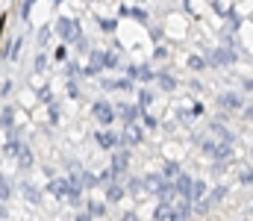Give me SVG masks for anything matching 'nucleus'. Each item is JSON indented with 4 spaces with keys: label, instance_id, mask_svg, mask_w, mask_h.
Returning a JSON list of instances; mask_svg holds the SVG:
<instances>
[{
    "label": "nucleus",
    "instance_id": "nucleus-41",
    "mask_svg": "<svg viewBox=\"0 0 253 221\" xmlns=\"http://www.w3.org/2000/svg\"><path fill=\"white\" fill-rule=\"evenodd\" d=\"M65 71H68V80H74V74L80 71V65H77V62H68V68H65Z\"/></svg>",
    "mask_w": 253,
    "mask_h": 221
},
{
    "label": "nucleus",
    "instance_id": "nucleus-5",
    "mask_svg": "<svg viewBox=\"0 0 253 221\" xmlns=\"http://www.w3.org/2000/svg\"><path fill=\"white\" fill-rule=\"evenodd\" d=\"M144 142V130L138 124H124V133L118 136V145H126V147H135Z\"/></svg>",
    "mask_w": 253,
    "mask_h": 221
},
{
    "label": "nucleus",
    "instance_id": "nucleus-48",
    "mask_svg": "<svg viewBox=\"0 0 253 221\" xmlns=\"http://www.w3.org/2000/svg\"><path fill=\"white\" fill-rule=\"evenodd\" d=\"M121 221H138V216H135V213H124V216H121Z\"/></svg>",
    "mask_w": 253,
    "mask_h": 221
},
{
    "label": "nucleus",
    "instance_id": "nucleus-33",
    "mask_svg": "<svg viewBox=\"0 0 253 221\" xmlns=\"http://www.w3.org/2000/svg\"><path fill=\"white\" fill-rule=\"evenodd\" d=\"M118 65V53L115 50H103V68H115Z\"/></svg>",
    "mask_w": 253,
    "mask_h": 221
},
{
    "label": "nucleus",
    "instance_id": "nucleus-40",
    "mask_svg": "<svg viewBox=\"0 0 253 221\" xmlns=\"http://www.w3.org/2000/svg\"><path fill=\"white\" fill-rule=\"evenodd\" d=\"M239 180H242V183H245V186H248V183H251V165H245V171H242V174H239Z\"/></svg>",
    "mask_w": 253,
    "mask_h": 221
},
{
    "label": "nucleus",
    "instance_id": "nucleus-16",
    "mask_svg": "<svg viewBox=\"0 0 253 221\" xmlns=\"http://www.w3.org/2000/svg\"><path fill=\"white\" fill-rule=\"evenodd\" d=\"M124 195H126V192H124V186H121V183H109V186H106V201H103V204H118Z\"/></svg>",
    "mask_w": 253,
    "mask_h": 221
},
{
    "label": "nucleus",
    "instance_id": "nucleus-1",
    "mask_svg": "<svg viewBox=\"0 0 253 221\" xmlns=\"http://www.w3.org/2000/svg\"><path fill=\"white\" fill-rule=\"evenodd\" d=\"M236 59H239V53H236L233 47H212V50H206V56H203V62H206V65H212V68L233 65Z\"/></svg>",
    "mask_w": 253,
    "mask_h": 221
},
{
    "label": "nucleus",
    "instance_id": "nucleus-8",
    "mask_svg": "<svg viewBox=\"0 0 253 221\" xmlns=\"http://www.w3.org/2000/svg\"><path fill=\"white\" fill-rule=\"evenodd\" d=\"M103 71V50H88V65H85V77H97Z\"/></svg>",
    "mask_w": 253,
    "mask_h": 221
},
{
    "label": "nucleus",
    "instance_id": "nucleus-29",
    "mask_svg": "<svg viewBox=\"0 0 253 221\" xmlns=\"http://www.w3.org/2000/svg\"><path fill=\"white\" fill-rule=\"evenodd\" d=\"M124 192L126 195H141V177H129L126 186H124Z\"/></svg>",
    "mask_w": 253,
    "mask_h": 221
},
{
    "label": "nucleus",
    "instance_id": "nucleus-14",
    "mask_svg": "<svg viewBox=\"0 0 253 221\" xmlns=\"http://www.w3.org/2000/svg\"><path fill=\"white\" fill-rule=\"evenodd\" d=\"M71 186H68V180L65 177H50V183H47V189L44 192H50L53 198H65V192H68Z\"/></svg>",
    "mask_w": 253,
    "mask_h": 221
},
{
    "label": "nucleus",
    "instance_id": "nucleus-4",
    "mask_svg": "<svg viewBox=\"0 0 253 221\" xmlns=\"http://www.w3.org/2000/svg\"><path fill=\"white\" fill-rule=\"evenodd\" d=\"M200 150H203L206 156H212V159H215V165L233 156V145H227V142H203Z\"/></svg>",
    "mask_w": 253,
    "mask_h": 221
},
{
    "label": "nucleus",
    "instance_id": "nucleus-19",
    "mask_svg": "<svg viewBox=\"0 0 253 221\" xmlns=\"http://www.w3.org/2000/svg\"><path fill=\"white\" fill-rule=\"evenodd\" d=\"M156 80H159V86H162L165 91H174V88H177V77H174L171 71H159Z\"/></svg>",
    "mask_w": 253,
    "mask_h": 221
},
{
    "label": "nucleus",
    "instance_id": "nucleus-32",
    "mask_svg": "<svg viewBox=\"0 0 253 221\" xmlns=\"http://www.w3.org/2000/svg\"><path fill=\"white\" fill-rule=\"evenodd\" d=\"M97 24H100V30H103V33H115V27H118V21H115V18H97Z\"/></svg>",
    "mask_w": 253,
    "mask_h": 221
},
{
    "label": "nucleus",
    "instance_id": "nucleus-9",
    "mask_svg": "<svg viewBox=\"0 0 253 221\" xmlns=\"http://www.w3.org/2000/svg\"><path fill=\"white\" fill-rule=\"evenodd\" d=\"M162 177H159V171H150V174H144L141 177V189L144 192H150V195H159V189H162Z\"/></svg>",
    "mask_w": 253,
    "mask_h": 221
},
{
    "label": "nucleus",
    "instance_id": "nucleus-22",
    "mask_svg": "<svg viewBox=\"0 0 253 221\" xmlns=\"http://www.w3.org/2000/svg\"><path fill=\"white\" fill-rule=\"evenodd\" d=\"M177 174H180V165H177V162H171V159H168V162L162 165V171H159V177H162V180H168V183H171Z\"/></svg>",
    "mask_w": 253,
    "mask_h": 221
},
{
    "label": "nucleus",
    "instance_id": "nucleus-44",
    "mask_svg": "<svg viewBox=\"0 0 253 221\" xmlns=\"http://www.w3.org/2000/svg\"><path fill=\"white\" fill-rule=\"evenodd\" d=\"M47 39H50V30H47V27H44V30H42V33H39V42H42V44H44V42H47Z\"/></svg>",
    "mask_w": 253,
    "mask_h": 221
},
{
    "label": "nucleus",
    "instance_id": "nucleus-26",
    "mask_svg": "<svg viewBox=\"0 0 253 221\" xmlns=\"http://www.w3.org/2000/svg\"><path fill=\"white\" fill-rule=\"evenodd\" d=\"M24 198H27L30 204H42V192H39L33 183H24Z\"/></svg>",
    "mask_w": 253,
    "mask_h": 221
},
{
    "label": "nucleus",
    "instance_id": "nucleus-23",
    "mask_svg": "<svg viewBox=\"0 0 253 221\" xmlns=\"http://www.w3.org/2000/svg\"><path fill=\"white\" fill-rule=\"evenodd\" d=\"M103 88H121V91H129V88H132V80H126V77H121V80H103Z\"/></svg>",
    "mask_w": 253,
    "mask_h": 221
},
{
    "label": "nucleus",
    "instance_id": "nucleus-7",
    "mask_svg": "<svg viewBox=\"0 0 253 221\" xmlns=\"http://www.w3.org/2000/svg\"><path fill=\"white\" fill-rule=\"evenodd\" d=\"M126 80H141V83H150V80H156V74L150 71V65H126Z\"/></svg>",
    "mask_w": 253,
    "mask_h": 221
},
{
    "label": "nucleus",
    "instance_id": "nucleus-31",
    "mask_svg": "<svg viewBox=\"0 0 253 221\" xmlns=\"http://www.w3.org/2000/svg\"><path fill=\"white\" fill-rule=\"evenodd\" d=\"M21 142H18V139H9V142H6V145H3V153H6V156H18V153H21Z\"/></svg>",
    "mask_w": 253,
    "mask_h": 221
},
{
    "label": "nucleus",
    "instance_id": "nucleus-46",
    "mask_svg": "<svg viewBox=\"0 0 253 221\" xmlns=\"http://www.w3.org/2000/svg\"><path fill=\"white\" fill-rule=\"evenodd\" d=\"M153 56H156V59H165V56H168V50H165V47H156V53H153Z\"/></svg>",
    "mask_w": 253,
    "mask_h": 221
},
{
    "label": "nucleus",
    "instance_id": "nucleus-3",
    "mask_svg": "<svg viewBox=\"0 0 253 221\" xmlns=\"http://www.w3.org/2000/svg\"><path fill=\"white\" fill-rule=\"evenodd\" d=\"M91 115L97 118V124L103 127V130H109V124L115 121V106L109 103V100H94V106H91Z\"/></svg>",
    "mask_w": 253,
    "mask_h": 221
},
{
    "label": "nucleus",
    "instance_id": "nucleus-34",
    "mask_svg": "<svg viewBox=\"0 0 253 221\" xmlns=\"http://www.w3.org/2000/svg\"><path fill=\"white\" fill-rule=\"evenodd\" d=\"M189 68H191L194 74H197V71H203V68H206V62H203V56H194V53H191V56H189Z\"/></svg>",
    "mask_w": 253,
    "mask_h": 221
},
{
    "label": "nucleus",
    "instance_id": "nucleus-21",
    "mask_svg": "<svg viewBox=\"0 0 253 221\" xmlns=\"http://www.w3.org/2000/svg\"><path fill=\"white\" fill-rule=\"evenodd\" d=\"M212 133H215V136H218L221 142H227V145H233V133H230V130H227V127H224L221 121H212Z\"/></svg>",
    "mask_w": 253,
    "mask_h": 221
},
{
    "label": "nucleus",
    "instance_id": "nucleus-45",
    "mask_svg": "<svg viewBox=\"0 0 253 221\" xmlns=\"http://www.w3.org/2000/svg\"><path fill=\"white\" fill-rule=\"evenodd\" d=\"M150 36H153V42H159V39H162V30H159V27H153V30H150Z\"/></svg>",
    "mask_w": 253,
    "mask_h": 221
},
{
    "label": "nucleus",
    "instance_id": "nucleus-10",
    "mask_svg": "<svg viewBox=\"0 0 253 221\" xmlns=\"http://www.w3.org/2000/svg\"><path fill=\"white\" fill-rule=\"evenodd\" d=\"M218 106H224V109H242V106H245V97L236 94V91H224V94L218 97Z\"/></svg>",
    "mask_w": 253,
    "mask_h": 221
},
{
    "label": "nucleus",
    "instance_id": "nucleus-12",
    "mask_svg": "<svg viewBox=\"0 0 253 221\" xmlns=\"http://www.w3.org/2000/svg\"><path fill=\"white\" fill-rule=\"evenodd\" d=\"M115 115H121L124 124H138V106H135V103H121V106L115 109Z\"/></svg>",
    "mask_w": 253,
    "mask_h": 221
},
{
    "label": "nucleus",
    "instance_id": "nucleus-2",
    "mask_svg": "<svg viewBox=\"0 0 253 221\" xmlns=\"http://www.w3.org/2000/svg\"><path fill=\"white\" fill-rule=\"evenodd\" d=\"M56 36L62 39V42H80L83 39V30H80V21H74V18H56Z\"/></svg>",
    "mask_w": 253,
    "mask_h": 221
},
{
    "label": "nucleus",
    "instance_id": "nucleus-35",
    "mask_svg": "<svg viewBox=\"0 0 253 221\" xmlns=\"http://www.w3.org/2000/svg\"><path fill=\"white\" fill-rule=\"evenodd\" d=\"M33 68H36V74H44V68H47V53H39L36 62H33Z\"/></svg>",
    "mask_w": 253,
    "mask_h": 221
},
{
    "label": "nucleus",
    "instance_id": "nucleus-42",
    "mask_svg": "<svg viewBox=\"0 0 253 221\" xmlns=\"http://www.w3.org/2000/svg\"><path fill=\"white\" fill-rule=\"evenodd\" d=\"M30 12H33V3H21V18H30Z\"/></svg>",
    "mask_w": 253,
    "mask_h": 221
},
{
    "label": "nucleus",
    "instance_id": "nucleus-18",
    "mask_svg": "<svg viewBox=\"0 0 253 221\" xmlns=\"http://www.w3.org/2000/svg\"><path fill=\"white\" fill-rule=\"evenodd\" d=\"M153 221H177L174 219V207L171 204H159L156 213H153Z\"/></svg>",
    "mask_w": 253,
    "mask_h": 221
},
{
    "label": "nucleus",
    "instance_id": "nucleus-50",
    "mask_svg": "<svg viewBox=\"0 0 253 221\" xmlns=\"http://www.w3.org/2000/svg\"><path fill=\"white\" fill-rule=\"evenodd\" d=\"M242 221H251V219H242Z\"/></svg>",
    "mask_w": 253,
    "mask_h": 221
},
{
    "label": "nucleus",
    "instance_id": "nucleus-13",
    "mask_svg": "<svg viewBox=\"0 0 253 221\" xmlns=\"http://www.w3.org/2000/svg\"><path fill=\"white\" fill-rule=\"evenodd\" d=\"M197 201H206V180H200V177L191 180V192H189V204H197Z\"/></svg>",
    "mask_w": 253,
    "mask_h": 221
},
{
    "label": "nucleus",
    "instance_id": "nucleus-20",
    "mask_svg": "<svg viewBox=\"0 0 253 221\" xmlns=\"http://www.w3.org/2000/svg\"><path fill=\"white\" fill-rule=\"evenodd\" d=\"M153 100H156V97H153V91H150V88H138V100H135L138 112H141V109H147V106H150Z\"/></svg>",
    "mask_w": 253,
    "mask_h": 221
},
{
    "label": "nucleus",
    "instance_id": "nucleus-47",
    "mask_svg": "<svg viewBox=\"0 0 253 221\" xmlns=\"http://www.w3.org/2000/svg\"><path fill=\"white\" fill-rule=\"evenodd\" d=\"M50 121H53V124L59 121V109H56V106H50Z\"/></svg>",
    "mask_w": 253,
    "mask_h": 221
},
{
    "label": "nucleus",
    "instance_id": "nucleus-39",
    "mask_svg": "<svg viewBox=\"0 0 253 221\" xmlns=\"http://www.w3.org/2000/svg\"><path fill=\"white\" fill-rule=\"evenodd\" d=\"M68 94H71L74 100L80 97V88H77V83H74V80H68Z\"/></svg>",
    "mask_w": 253,
    "mask_h": 221
},
{
    "label": "nucleus",
    "instance_id": "nucleus-30",
    "mask_svg": "<svg viewBox=\"0 0 253 221\" xmlns=\"http://www.w3.org/2000/svg\"><path fill=\"white\" fill-rule=\"evenodd\" d=\"M62 201H68L71 207H77V204L83 201V189H68V192H65V198H62Z\"/></svg>",
    "mask_w": 253,
    "mask_h": 221
},
{
    "label": "nucleus",
    "instance_id": "nucleus-27",
    "mask_svg": "<svg viewBox=\"0 0 253 221\" xmlns=\"http://www.w3.org/2000/svg\"><path fill=\"white\" fill-rule=\"evenodd\" d=\"M9 198H12V183H9V180H6V174L0 171V204H6Z\"/></svg>",
    "mask_w": 253,
    "mask_h": 221
},
{
    "label": "nucleus",
    "instance_id": "nucleus-43",
    "mask_svg": "<svg viewBox=\"0 0 253 221\" xmlns=\"http://www.w3.org/2000/svg\"><path fill=\"white\" fill-rule=\"evenodd\" d=\"M42 100L50 103V100H53V91H50V88H42Z\"/></svg>",
    "mask_w": 253,
    "mask_h": 221
},
{
    "label": "nucleus",
    "instance_id": "nucleus-37",
    "mask_svg": "<svg viewBox=\"0 0 253 221\" xmlns=\"http://www.w3.org/2000/svg\"><path fill=\"white\" fill-rule=\"evenodd\" d=\"M156 124H159V121H156L153 115H147V112H144V118H141V124H138V127H147V130H153Z\"/></svg>",
    "mask_w": 253,
    "mask_h": 221
},
{
    "label": "nucleus",
    "instance_id": "nucleus-11",
    "mask_svg": "<svg viewBox=\"0 0 253 221\" xmlns=\"http://www.w3.org/2000/svg\"><path fill=\"white\" fill-rule=\"evenodd\" d=\"M94 142H97V147H103V150H112V147L118 145V133H112V130H97Z\"/></svg>",
    "mask_w": 253,
    "mask_h": 221
},
{
    "label": "nucleus",
    "instance_id": "nucleus-17",
    "mask_svg": "<svg viewBox=\"0 0 253 221\" xmlns=\"http://www.w3.org/2000/svg\"><path fill=\"white\" fill-rule=\"evenodd\" d=\"M171 207H174V219H177V221L191 219V204H189V201H174Z\"/></svg>",
    "mask_w": 253,
    "mask_h": 221
},
{
    "label": "nucleus",
    "instance_id": "nucleus-25",
    "mask_svg": "<svg viewBox=\"0 0 253 221\" xmlns=\"http://www.w3.org/2000/svg\"><path fill=\"white\" fill-rule=\"evenodd\" d=\"M0 127H3V130H12V127H15V109H12V106L3 109V115H0Z\"/></svg>",
    "mask_w": 253,
    "mask_h": 221
},
{
    "label": "nucleus",
    "instance_id": "nucleus-49",
    "mask_svg": "<svg viewBox=\"0 0 253 221\" xmlns=\"http://www.w3.org/2000/svg\"><path fill=\"white\" fill-rule=\"evenodd\" d=\"M74 221H94V219H88L85 213H77V219H74Z\"/></svg>",
    "mask_w": 253,
    "mask_h": 221
},
{
    "label": "nucleus",
    "instance_id": "nucleus-38",
    "mask_svg": "<svg viewBox=\"0 0 253 221\" xmlns=\"http://www.w3.org/2000/svg\"><path fill=\"white\" fill-rule=\"evenodd\" d=\"M129 15H132L135 21H141V24H147V12H144V9H129Z\"/></svg>",
    "mask_w": 253,
    "mask_h": 221
},
{
    "label": "nucleus",
    "instance_id": "nucleus-15",
    "mask_svg": "<svg viewBox=\"0 0 253 221\" xmlns=\"http://www.w3.org/2000/svg\"><path fill=\"white\" fill-rule=\"evenodd\" d=\"M85 216H88V219H100V216H106V204L97 201V198H91V201L85 204Z\"/></svg>",
    "mask_w": 253,
    "mask_h": 221
},
{
    "label": "nucleus",
    "instance_id": "nucleus-28",
    "mask_svg": "<svg viewBox=\"0 0 253 221\" xmlns=\"http://www.w3.org/2000/svg\"><path fill=\"white\" fill-rule=\"evenodd\" d=\"M18 165H21L24 171H27V168H33V150H30L27 145L21 147V153H18Z\"/></svg>",
    "mask_w": 253,
    "mask_h": 221
},
{
    "label": "nucleus",
    "instance_id": "nucleus-36",
    "mask_svg": "<svg viewBox=\"0 0 253 221\" xmlns=\"http://www.w3.org/2000/svg\"><path fill=\"white\" fill-rule=\"evenodd\" d=\"M224 195H227V186H218V189H212V195H209V204H215V201H224Z\"/></svg>",
    "mask_w": 253,
    "mask_h": 221
},
{
    "label": "nucleus",
    "instance_id": "nucleus-24",
    "mask_svg": "<svg viewBox=\"0 0 253 221\" xmlns=\"http://www.w3.org/2000/svg\"><path fill=\"white\" fill-rule=\"evenodd\" d=\"M212 12L221 15V18H233L236 15V6L233 3H212Z\"/></svg>",
    "mask_w": 253,
    "mask_h": 221
},
{
    "label": "nucleus",
    "instance_id": "nucleus-6",
    "mask_svg": "<svg viewBox=\"0 0 253 221\" xmlns=\"http://www.w3.org/2000/svg\"><path fill=\"white\" fill-rule=\"evenodd\" d=\"M126 165H129V153H126V150H115V153H112V165H109L112 183H115V177H121L126 171Z\"/></svg>",
    "mask_w": 253,
    "mask_h": 221
}]
</instances>
